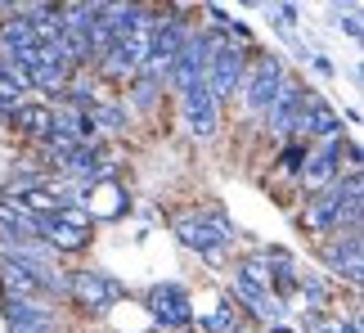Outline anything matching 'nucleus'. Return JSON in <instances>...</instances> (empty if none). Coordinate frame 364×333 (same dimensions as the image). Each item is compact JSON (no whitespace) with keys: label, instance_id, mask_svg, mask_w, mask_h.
I'll return each instance as SVG.
<instances>
[{"label":"nucleus","instance_id":"nucleus-6","mask_svg":"<svg viewBox=\"0 0 364 333\" xmlns=\"http://www.w3.org/2000/svg\"><path fill=\"white\" fill-rule=\"evenodd\" d=\"M95 239V221L81 212V207H59L54 216L41 221V243L50 248V253H68V257H77V253H86Z\"/></svg>","mask_w":364,"mask_h":333},{"label":"nucleus","instance_id":"nucleus-19","mask_svg":"<svg viewBox=\"0 0 364 333\" xmlns=\"http://www.w3.org/2000/svg\"><path fill=\"white\" fill-rule=\"evenodd\" d=\"M95 68H100V77H104V81H117V86H126V81H135V77H139V68L126 59V50H122V46H113Z\"/></svg>","mask_w":364,"mask_h":333},{"label":"nucleus","instance_id":"nucleus-10","mask_svg":"<svg viewBox=\"0 0 364 333\" xmlns=\"http://www.w3.org/2000/svg\"><path fill=\"white\" fill-rule=\"evenodd\" d=\"M81 212L90 221H122L131 212V194H126V185L117 176H104V180L81 189Z\"/></svg>","mask_w":364,"mask_h":333},{"label":"nucleus","instance_id":"nucleus-22","mask_svg":"<svg viewBox=\"0 0 364 333\" xmlns=\"http://www.w3.org/2000/svg\"><path fill=\"white\" fill-rule=\"evenodd\" d=\"M9 333H59L54 315H23V320H5Z\"/></svg>","mask_w":364,"mask_h":333},{"label":"nucleus","instance_id":"nucleus-15","mask_svg":"<svg viewBox=\"0 0 364 333\" xmlns=\"http://www.w3.org/2000/svg\"><path fill=\"white\" fill-rule=\"evenodd\" d=\"M0 297H46L41 293V284L32 280V266H23V261H9L0 257Z\"/></svg>","mask_w":364,"mask_h":333},{"label":"nucleus","instance_id":"nucleus-27","mask_svg":"<svg viewBox=\"0 0 364 333\" xmlns=\"http://www.w3.org/2000/svg\"><path fill=\"white\" fill-rule=\"evenodd\" d=\"M261 333H297V329H288V324H274V329H261Z\"/></svg>","mask_w":364,"mask_h":333},{"label":"nucleus","instance_id":"nucleus-28","mask_svg":"<svg viewBox=\"0 0 364 333\" xmlns=\"http://www.w3.org/2000/svg\"><path fill=\"white\" fill-rule=\"evenodd\" d=\"M234 333H261V329H257V324H247V320H243V324H239V329H234Z\"/></svg>","mask_w":364,"mask_h":333},{"label":"nucleus","instance_id":"nucleus-25","mask_svg":"<svg viewBox=\"0 0 364 333\" xmlns=\"http://www.w3.org/2000/svg\"><path fill=\"white\" fill-rule=\"evenodd\" d=\"M311 68H315L319 77H338V63H333V59H324V54H311Z\"/></svg>","mask_w":364,"mask_h":333},{"label":"nucleus","instance_id":"nucleus-21","mask_svg":"<svg viewBox=\"0 0 364 333\" xmlns=\"http://www.w3.org/2000/svg\"><path fill=\"white\" fill-rule=\"evenodd\" d=\"M306 149H311V144H301V140H288L284 149H279V171L297 180V176H301V162H306Z\"/></svg>","mask_w":364,"mask_h":333},{"label":"nucleus","instance_id":"nucleus-2","mask_svg":"<svg viewBox=\"0 0 364 333\" xmlns=\"http://www.w3.org/2000/svg\"><path fill=\"white\" fill-rule=\"evenodd\" d=\"M288 77V63H284V54L279 50H247V68H243V108L252 117H261L265 113V104L274 100V90H279V81Z\"/></svg>","mask_w":364,"mask_h":333},{"label":"nucleus","instance_id":"nucleus-29","mask_svg":"<svg viewBox=\"0 0 364 333\" xmlns=\"http://www.w3.org/2000/svg\"><path fill=\"white\" fill-rule=\"evenodd\" d=\"M0 122H9V108L5 104H0Z\"/></svg>","mask_w":364,"mask_h":333},{"label":"nucleus","instance_id":"nucleus-17","mask_svg":"<svg viewBox=\"0 0 364 333\" xmlns=\"http://www.w3.org/2000/svg\"><path fill=\"white\" fill-rule=\"evenodd\" d=\"M239 324H243V311L234 307L230 297H220L216 307H212V311H207L203 320H198V333H234Z\"/></svg>","mask_w":364,"mask_h":333},{"label":"nucleus","instance_id":"nucleus-26","mask_svg":"<svg viewBox=\"0 0 364 333\" xmlns=\"http://www.w3.org/2000/svg\"><path fill=\"white\" fill-rule=\"evenodd\" d=\"M270 14H279V27H297V5H274Z\"/></svg>","mask_w":364,"mask_h":333},{"label":"nucleus","instance_id":"nucleus-1","mask_svg":"<svg viewBox=\"0 0 364 333\" xmlns=\"http://www.w3.org/2000/svg\"><path fill=\"white\" fill-rule=\"evenodd\" d=\"M364 221V180L360 176H338L328 189H319L306 199L301 212V230L311 234H342V230H360Z\"/></svg>","mask_w":364,"mask_h":333},{"label":"nucleus","instance_id":"nucleus-23","mask_svg":"<svg viewBox=\"0 0 364 333\" xmlns=\"http://www.w3.org/2000/svg\"><path fill=\"white\" fill-rule=\"evenodd\" d=\"M333 23H338L351 41H360V32H364V27H360V9H346V14H342V9H333Z\"/></svg>","mask_w":364,"mask_h":333},{"label":"nucleus","instance_id":"nucleus-7","mask_svg":"<svg viewBox=\"0 0 364 333\" xmlns=\"http://www.w3.org/2000/svg\"><path fill=\"white\" fill-rule=\"evenodd\" d=\"M176 239L189 248V253H212V248H230L239 234H234L230 216L225 212H189V216H176Z\"/></svg>","mask_w":364,"mask_h":333},{"label":"nucleus","instance_id":"nucleus-24","mask_svg":"<svg viewBox=\"0 0 364 333\" xmlns=\"http://www.w3.org/2000/svg\"><path fill=\"white\" fill-rule=\"evenodd\" d=\"M324 333H360V311H351L346 320H324Z\"/></svg>","mask_w":364,"mask_h":333},{"label":"nucleus","instance_id":"nucleus-30","mask_svg":"<svg viewBox=\"0 0 364 333\" xmlns=\"http://www.w3.org/2000/svg\"><path fill=\"white\" fill-rule=\"evenodd\" d=\"M149 333H158V329H149Z\"/></svg>","mask_w":364,"mask_h":333},{"label":"nucleus","instance_id":"nucleus-18","mask_svg":"<svg viewBox=\"0 0 364 333\" xmlns=\"http://www.w3.org/2000/svg\"><path fill=\"white\" fill-rule=\"evenodd\" d=\"M297 293L306 297V307H311V311H324L328 307V297H333V284L324 280V275H319V270H297Z\"/></svg>","mask_w":364,"mask_h":333},{"label":"nucleus","instance_id":"nucleus-4","mask_svg":"<svg viewBox=\"0 0 364 333\" xmlns=\"http://www.w3.org/2000/svg\"><path fill=\"white\" fill-rule=\"evenodd\" d=\"M288 140H301V144H324V140H342V113L333 108L319 90L306 86L301 95V108L288 127Z\"/></svg>","mask_w":364,"mask_h":333},{"label":"nucleus","instance_id":"nucleus-5","mask_svg":"<svg viewBox=\"0 0 364 333\" xmlns=\"http://www.w3.org/2000/svg\"><path fill=\"white\" fill-rule=\"evenodd\" d=\"M144 311H149V320L158 324V333H185V329H193V297H189V288L176 284V280L153 284L144 293Z\"/></svg>","mask_w":364,"mask_h":333},{"label":"nucleus","instance_id":"nucleus-12","mask_svg":"<svg viewBox=\"0 0 364 333\" xmlns=\"http://www.w3.org/2000/svg\"><path fill=\"white\" fill-rule=\"evenodd\" d=\"M338 144L342 140H324V144H311L306 149V162H301V176H297V185L306 189V199L319 189H328L333 180L342 176V166H338Z\"/></svg>","mask_w":364,"mask_h":333},{"label":"nucleus","instance_id":"nucleus-13","mask_svg":"<svg viewBox=\"0 0 364 333\" xmlns=\"http://www.w3.org/2000/svg\"><path fill=\"white\" fill-rule=\"evenodd\" d=\"M301 95H306V86L297 77H284L279 81V90H274V100L265 104V113H261V122H265V131H274V135H288V127H292V117H297V108H301Z\"/></svg>","mask_w":364,"mask_h":333},{"label":"nucleus","instance_id":"nucleus-16","mask_svg":"<svg viewBox=\"0 0 364 333\" xmlns=\"http://www.w3.org/2000/svg\"><path fill=\"white\" fill-rule=\"evenodd\" d=\"M27 90H32V86H27V73H23V68L0 63V104H5L9 113L18 104H27Z\"/></svg>","mask_w":364,"mask_h":333},{"label":"nucleus","instance_id":"nucleus-20","mask_svg":"<svg viewBox=\"0 0 364 333\" xmlns=\"http://www.w3.org/2000/svg\"><path fill=\"white\" fill-rule=\"evenodd\" d=\"M126 95H131L135 108H144V113H149V108L162 100V86H158V81H149V77H135L131 86H126Z\"/></svg>","mask_w":364,"mask_h":333},{"label":"nucleus","instance_id":"nucleus-11","mask_svg":"<svg viewBox=\"0 0 364 333\" xmlns=\"http://www.w3.org/2000/svg\"><path fill=\"white\" fill-rule=\"evenodd\" d=\"M180 122H185V131L198 135V140H212V135H216V127H220V104L212 100V90H207L203 81L180 95Z\"/></svg>","mask_w":364,"mask_h":333},{"label":"nucleus","instance_id":"nucleus-8","mask_svg":"<svg viewBox=\"0 0 364 333\" xmlns=\"http://www.w3.org/2000/svg\"><path fill=\"white\" fill-rule=\"evenodd\" d=\"M319 261L333 280H346L351 288H360V275H364V230H342V234H328L324 248H319Z\"/></svg>","mask_w":364,"mask_h":333},{"label":"nucleus","instance_id":"nucleus-9","mask_svg":"<svg viewBox=\"0 0 364 333\" xmlns=\"http://www.w3.org/2000/svg\"><path fill=\"white\" fill-rule=\"evenodd\" d=\"M243 68H247V50H243V46H216V50H212L203 86L212 90L216 104H225V100H234V95H239V86H243Z\"/></svg>","mask_w":364,"mask_h":333},{"label":"nucleus","instance_id":"nucleus-3","mask_svg":"<svg viewBox=\"0 0 364 333\" xmlns=\"http://www.w3.org/2000/svg\"><path fill=\"white\" fill-rule=\"evenodd\" d=\"M122 297H126V288H122L108 270H100V266H90V270H73V275H68V302H73L81 315H90V320L108 315Z\"/></svg>","mask_w":364,"mask_h":333},{"label":"nucleus","instance_id":"nucleus-14","mask_svg":"<svg viewBox=\"0 0 364 333\" xmlns=\"http://www.w3.org/2000/svg\"><path fill=\"white\" fill-rule=\"evenodd\" d=\"M9 127L18 131V135H27V140H46V135L54 131V108L50 104H18L9 113Z\"/></svg>","mask_w":364,"mask_h":333}]
</instances>
